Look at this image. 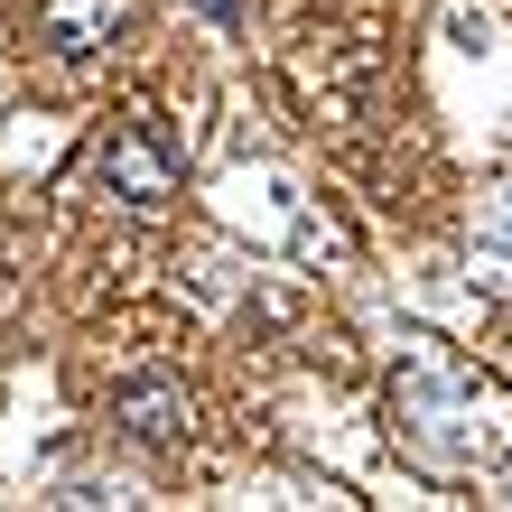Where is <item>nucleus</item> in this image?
Instances as JSON below:
<instances>
[{
    "label": "nucleus",
    "mask_w": 512,
    "mask_h": 512,
    "mask_svg": "<svg viewBox=\"0 0 512 512\" xmlns=\"http://www.w3.org/2000/svg\"><path fill=\"white\" fill-rule=\"evenodd\" d=\"M205 10H215V19H233V0H205Z\"/></svg>",
    "instance_id": "nucleus-4"
},
{
    "label": "nucleus",
    "mask_w": 512,
    "mask_h": 512,
    "mask_svg": "<svg viewBox=\"0 0 512 512\" xmlns=\"http://www.w3.org/2000/svg\"><path fill=\"white\" fill-rule=\"evenodd\" d=\"M112 419H122V438H131V447H187L196 401H187V382L140 373V382H122V391H112Z\"/></svg>",
    "instance_id": "nucleus-2"
},
{
    "label": "nucleus",
    "mask_w": 512,
    "mask_h": 512,
    "mask_svg": "<svg viewBox=\"0 0 512 512\" xmlns=\"http://www.w3.org/2000/svg\"><path fill=\"white\" fill-rule=\"evenodd\" d=\"M131 0H38V38L66 56V66H94V56L122 38Z\"/></svg>",
    "instance_id": "nucleus-3"
},
{
    "label": "nucleus",
    "mask_w": 512,
    "mask_h": 512,
    "mask_svg": "<svg viewBox=\"0 0 512 512\" xmlns=\"http://www.w3.org/2000/svg\"><path fill=\"white\" fill-rule=\"evenodd\" d=\"M94 187L122 196V205H168L177 196V140L159 112H122L94 149Z\"/></svg>",
    "instance_id": "nucleus-1"
}]
</instances>
